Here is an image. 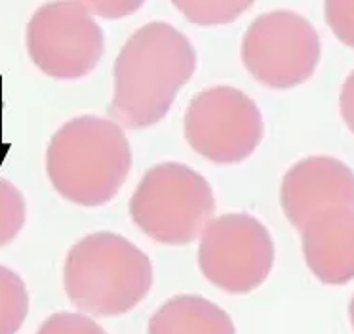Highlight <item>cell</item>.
Here are the masks:
<instances>
[{"label": "cell", "instance_id": "obj_1", "mask_svg": "<svg viewBox=\"0 0 354 334\" xmlns=\"http://www.w3.org/2000/svg\"><path fill=\"white\" fill-rule=\"evenodd\" d=\"M194 69L196 54L183 33L164 21L139 27L116 58L109 115L126 128L156 125Z\"/></svg>", "mask_w": 354, "mask_h": 334}, {"label": "cell", "instance_id": "obj_2", "mask_svg": "<svg viewBox=\"0 0 354 334\" xmlns=\"http://www.w3.org/2000/svg\"><path fill=\"white\" fill-rule=\"evenodd\" d=\"M131 170V149L120 126L95 115L71 118L50 140L46 172L63 199L101 206L113 201Z\"/></svg>", "mask_w": 354, "mask_h": 334}, {"label": "cell", "instance_id": "obj_3", "mask_svg": "<svg viewBox=\"0 0 354 334\" xmlns=\"http://www.w3.org/2000/svg\"><path fill=\"white\" fill-rule=\"evenodd\" d=\"M63 283L78 310L116 317L145 300L153 287V264L122 235L97 231L71 247Z\"/></svg>", "mask_w": 354, "mask_h": 334}, {"label": "cell", "instance_id": "obj_4", "mask_svg": "<svg viewBox=\"0 0 354 334\" xmlns=\"http://www.w3.org/2000/svg\"><path fill=\"white\" fill-rule=\"evenodd\" d=\"M214 210L216 199L206 178L181 163L149 168L130 199L133 224L169 247L193 243L212 222Z\"/></svg>", "mask_w": 354, "mask_h": 334}, {"label": "cell", "instance_id": "obj_5", "mask_svg": "<svg viewBox=\"0 0 354 334\" xmlns=\"http://www.w3.org/2000/svg\"><path fill=\"white\" fill-rule=\"evenodd\" d=\"M322 46L313 24L295 12H267L252 21L242 40L250 75L274 90L303 85L315 75Z\"/></svg>", "mask_w": 354, "mask_h": 334}, {"label": "cell", "instance_id": "obj_6", "mask_svg": "<svg viewBox=\"0 0 354 334\" xmlns=\"http://www.w3.org/2000/svg\"><path fill=\"white\" fill-rule=\"evenodd\" d=\"M202 275L229 295H248L265 283L274 265L269 229L250 214H223L202 231Z\"/></svg>", "mask_w": 354, "mask_h": 334}, {"label": "cell", "instance_id": "obj_7", "mask_svg": "<svg viewBox=\"0 0 354 334\" xmlns=\"http://www.w3.org/2000/svg\"><path fill=\"white\" fill-rule=\"evenodd\" d=\"M27 52L48 77L77 80L100 63L103 31L77 0H52L27 25Z\"/></svg>", "mask_w": 354, "mask_h": 334}, {"label": "cell", "instance_id": "obj_8", "mask_svg": "<svg viewBox=\"0 0 354 334\" xmlns=\"http://www.w3.org/2000/svg\"><path fill=\"white\" fill-rule=\"evenodd\" d=\"M185 140L212 163H242L263 140L261 111L232 86L202 90L187 107Z\"/></svg>", "mask_w": 354, "mask_h": 334}, {"label": "cell", "instance_id": "obj_9", "mask_svg": "<svg viewBox=\"0 0 354 334\" xmlns=\"http://www.w3.org/2000/svg\"><path fill=\"white\" fill-rule=\"evenodd\" d=\"M280 204L299 231L324 210H354V172L333 157H307L286 172Z\"/></svg>", "mask_w": 354, "mask_h": 334}, {"label": "cell", "instance_id": "obj_10", "mask_svg": "<svg viewBox=\"0 0 354 334\" xmlns=\"http://www.w3.org/2000/svg\"><path fill=\"white\" fill-rule=\"evenodd\" d=\"M303 256L324 285H346L354 279V210L330 209L301 229Z\"/></svg>", "mask_w": 354, "mask_h": 334}, {"label": "cell", "instance_id": "obj_11", "mask_svg": "<svg viewBox=\"0 0 354 334\" xmlns=\"http://www.w3.org/2000/svg\"><path fill=\"white\" fill-rule=\"evenodd\" d=\"M147 334H236L229 313L202 296L169 298L149 321Z\"/></svg>", "mask_w": 354, "mask_h": 334}, {"label": "cell", "instance_id": "obj_12", "mask_svg": "<svg viewBox=\"0 0 354 334\" xmlns=\"http://www.w3.org/2000/svg\"><path fill=\"white\" fill-rule=\"evenodd\" d=\"M29 311V292L24 279L0 265V334H17Z\"/></svg>", "mask_w": 354, "mask_h": 334}, {"label": "cell", "instance_id": "obj_13", "mask_svg": "<svg viewBox=\"0 0 354 334\" xmlns=\"http://www.w3.org/2000/svg\"><path fill=\"white\" fill-rule=\"evenodd\" d=\"M183 16L194 25H227L236 21L255 0H171Z\"/></svg>", "mask_w": 354, "mask_h": 334}, {"label": "cell", "instance_id": "obj_14", "mask_svg": "<svg viewBox=\"0 0 354 334\" xmlns=\"http://www.w3.org/2000/svg\"><path fill=\"white\" fill-rule=\"evenodd\" d=\"M25 199L21 191L10 182L0 178V247L17 237L25 224Z\"/></svg>", "mask_w": 354, "mask_h": 334}, {"label": "cell", "instance_id": "obj_15", "mask_svg": "<svg viewBox=\"0 0 354 334\" xmlns=\"http://www.w3.org/2000/svg\"><path fill=\"white\" fill-rule=\"evenodd\" d=\"M326 24L343 44L354 48V0H326Z\"/></svg>", "mask_w": 354, "mask_h": 334}, {"label": "cell", "instance_id": "obj_16", "mask_svg": "<svg viewBox=\"0 0 354 334\" xmlns=\"http://www.w3.org/2000/svg\"><path fill=\"white\" fill-rule=\"evenodd\" d=\"M37 334H107L93 319L86 317L82 313L62 311L48 317Z\"/></svg>", "mask_w": 354, "mask_h": 334}, {"label": "cell", "instance_id": "obj_17", "mask_svg": "<svg viewBox=\"0 0 354 334\" xmlns=\"http://www.w3.org/2000/svg\"><path fill=\"white\" fill-rule=\"evenodd\" d=\"M93 16L105 19H120V17L136 14L145 0H77Z\"/></svg>", "mask_w": 354, "mask_h": 334}, {"label": "cell", "instance_id": "obj_18", "mask_svg": "<svg viewBox=\"0 0 354 334\" xmlns=\"http://www.w3.org/2000/svg\"><path fill=\"white\" fill-rule=\"evenodd\" d=\"M339 109H341V117L345 121V125L351 128V132H354V71L343 82V88L339 94Z\"/></svg>", "mask_w": 354, "mask_h": 334}, {"label": "cell", "instance_id": "obj_19", "mask_svg": "<svg viewBox=\"0 0 354 334\" xmlns=\"http://www.w3.org/2000/svg\"><path fill=\"white\" fill-rule=\"evenodd\" d=\"M348 317H351V325L354 328V295L351 298V304H348Z\"/></svg>", "mask_w": 354, "mask_h": 334}]
</instances>
